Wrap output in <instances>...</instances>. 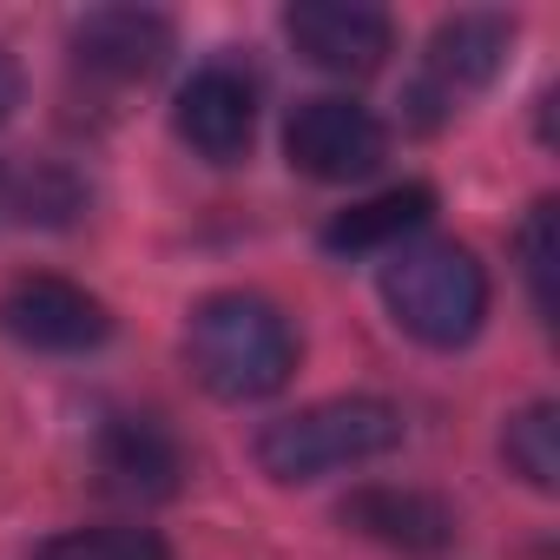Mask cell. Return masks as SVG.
<instances>
[{"instance_id":"cell-14","label":"cell","mask_w":560,"mask_h":560,"mask_svg":"<svg viewBox=\"0 0 560 560\" xmlns=\"http://www.w3.org/2000/svg\"><path fill=\"white\" fill-rule=\"evenodd\" d=\"M514 257H521V277H527L534 317L553 324V311H560V205L553 198L527 205V218L514 231Z\"/></svg>"},{"instance_id":"cell-11","label":"cell","mask_w":560,"mask_h":560,"mask_svg":"<svg viewBox=\"0 0 560 560\" xmlns=\"http://www.w3.org/2000/svg\"><path fill=\"white\" fill-rule=\"evenodd\" d=\"M337 521L389 553H442L455 547V508L429 488H402V481H363L343 494Z\"/></svg>"},{"instance_id":"cell-15","label":"cell","mask_w":560,"mask_h":560,"mask_svg":"<svg viewBox=\"0 0 560 560\" xmlns=\"http://www.w3.org/2000/svg\"><path fill=\"white\" fill-rule=\"evenodd\" d=\"M34 560H172L159 527L139 521H100V527H60L34 547Z\"/></svg>"},{"instance_id":"cell-13","label":"cell","mask_w":560,"mask_h":560,"mask_svg":"<svg viewBox=\"0 0 560 560\" xmlns=\"http://www.w3.org/2000/svg\"><path fill=\"white\" fill-rule=\"evenodd\" d=\"M501 462H508V475H521L534 494H553V488H560V409H553V402L514 409L508 429H501Z\"/></svg>"},{"instance_id":"cell-9","label":"cell","mask_w":560,"mask_h":560,"mask_svg":"<svg viewBox=\"0 0 560 560\" xmlns=\"http://www.w3.org/2000/svg\"><path fill=\"white\" fill-rule=\"evenodd\" d=\"M67 54L100 86H145V80H159L172 67L178 27L159 8H93V14L73 21Z\"/></svg>"},{"instance_id":"cell-6","label":"cell","mask_w":560,"mask_h":560,"mask_svg":"<svg viewBox=\"0 0 560 560\" xmlns=\"http://www.w3.org/2000/svg\"><path fill=\"white\" fill-rule=\"evenodd\" d=\"M284 159L317 185H363L389 159V126L350 93H311L284 119Z\"/></svg>"},{"instance_id":"cell-12","label":"cell","mask_w":560,"mask_h":560,"mask_svg":"<svg viewBox=\"0 0 560 560\" xmlns=\"http://www.w3.org/2000/svg\"><path fill=\"white\" fill-rule=\"evenodd\" d=\"M435 185H422V178H402V185H383V191H370V198H357V205H343L330 224H324V250L330 257H389V250H402L409 237H422L429 231V218H435Z\"/></svg>"},{"instance_id":"cell-8","label":"cell","mask_w":560,"mask_h":560,"mask_svg":"<svg viewBox=\"0 0 560 560\" xmlns=\"http://www.w3.org/2000/svg\"><path fill=\"white\" fill-rule=\"evenodd\" d=\"M284 40L330 80H370L396 54V21L370 0H291Z\"/></svg>"},{"instance_id":"cell-5","label":"cell","mask_w":560,"mask_h":560,"mask_svg":"<svg viewBox=\"0 0 560 560\" xmlns=\"http://www.w3.org/2000/svg\"><path fill=\"white\" fill-rule=\"evenodd\" d=\"M0 337L34 357H93L113 343V304L60 270H21L0 284Z\"/></svg>"},{"instance_id":"cell-4","label":"cell","mask_w":560,"mask_h":560,"mask_svg":"<svg viewBox=\"0 0 560 560\" xmlns=\"http://www.w3.org/2000/svg\"><path fill=\"white\" fill-rule=\"evenodd\" d=\"M514 40H521V21L501 14V8L448 14V21L429 34L422 67H416V80H409V93H402L409 126H416V132H435V126H448L468 100H481V93L501 80Z\"/></svg>"},{"instance_id":"cell-2","label":"cell","mask_w":560,"mask_h":560,"mask_svg":"<svg viewBox=\"0 0 560 560\" xmlns=\"http://www.w3.org/2000/svg\"><path fill=\"white\" fill-rule=\"evenodd\" d=\"M376 291L389 324L422 350H468L494 311L488 264L455 237H409L402 250H389Z\"/></svg>"},{"instance_id":"cell-3","label":"cell","mask_w":560,"mask_h":560,"mask_svg":"<svg viewBox=\"0 0 560 560\" xmlns=\"http://www.w3.org/2000/svg\"><path fill=\"white\" fill-rule=\"evenodd\" d=\"M402 409L383 402V396H324V402H304L291 416H277L257 429L250 442V462L264 481L277 488H317L330 475H350V468H370L383 455L402 448Z\"/></svg>"},{"instance_id":"cell-7","label":"cell","mask_w":560,"mask_h":560,"mask_svg":"<svg viewBox=\"0 0 560 560\" xmlns=\"http://www.w3.org/2000/svg\"><path fill=\"white\" fill-rule=\"evenodd\" d=\"M172 132L191 159L205 165H237L250 159L257 139V80L244 60H198L185 86L172 93Z\"/></svg>"},{"instance_id":"cell-1","label":"cell","mask_w":560,"mask_h":560,"mask_svg":"<svg viewBox=\"0 0 560 560\" xmlns=\"http://www.w3.org/2000/svg\"><path fill=\"white\" fill-rule=\"evenodd\" d=\"M304 363V337L264 291H211L185 311V370L211 402H270Z\"/></svg>"},{"instance_id":"cell-16","label":"cell","mask_w":560,"mask_h":560,"mask_svg":"<svg viewBox=\"0 0 560 560\" xmlns=\"http://www.w3.org/2000/svg\"><path fill=\"white\" fill-rule=\"evenodd\" d=\"M86 211V185L80 172L67 165H14V224H34V231H67L73 218Z\"/></svg>"},{"instance_id":"cell-10","label":"cell","mask_w":560,"mask_h":560,"mask_svg":"<svg viewBox=\"0 0 560 560\" xmlns=\"http://www.w3.org/2000/svg\"><path fill=\"white\" fill-rule=\"evenodd\" d=\"M93 475H100L106 494L152 508V501H172V494L185 488L191 462H185V442H178L159 416L119 409V416H106V422L93 429Z\"/></svg>"},{"instance_id":"cell-18","label":"cell","mask_w":560,"mask_h":560,"mask_svg":"<svg viewBox=\"0 0 560 560\" xmlns=\"http://www.w3.org/2000/svg\"><path fill=\"white\" fill-rule=\"evenodd\" d=\"M8 224H14V165L0 159V231H8Z\"/></svg>"},{"instance_id":"cell-17","label":"cell","mask_w":560,"mask_h":560,"mask_svg":"<svg viewBox=\"0 0 560 560\" xmlns=\"http://www.w3.org/2000/svg\"><path fill=\"white\" fill-rule=\"evenodd\" d=\"M21 93H27V80H21V60L0 47V126H8L14 113H21Z\"/></svg>"}]
</instances>
